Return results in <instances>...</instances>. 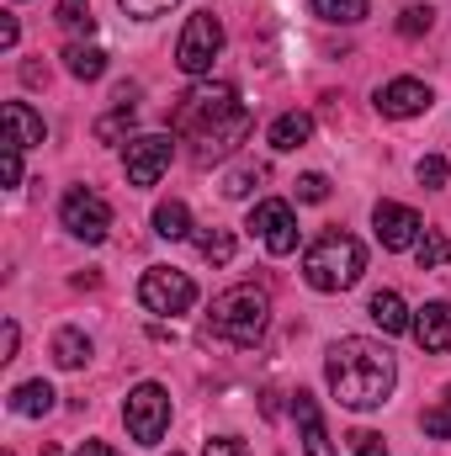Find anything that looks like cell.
I'll use <instances>...</instances> for the list:
<instances>
[{"mask_svg":"<svg viewBox=\"0 0 451 456\" xmlns=\"http://www.w3.org/2000/svg\"><path fill=\"white\" fill-rule=\"evenodd\" d=\"M350 446H356V456H388V446H382V436H377V430H356V436H350Z\"/></svg>","mask_w":451,"mask_h":456,"instance_id":"cell-34","label":"cell"},{"mask_svg":"<svg viewBox=\"0 0 451 456\" xmlns=\"http://www.w3.org/2000/svg\"><path fill=\"white\" fill-rule=\"evenodd\" d=\"M260 175H266L260 165H239V170H228L224 175V197H250V186H255Z\"/></svg>","mask_w":451,"mask_h":456,"instance_id":"cell-28","label":"cell"},{"mask_svg":"<svg viewBox=\"0 0 451 456\" xmlns=\"http://www.w3.org/2000/svg\"><path fill=\"white\" fill-rule=\"evenodd\" d=\"M117 5H122V11H127L133 21H154V16H165V11H170L176 0H117Z\"/></svg>","mask_w":451,"mask_h":456,"instance_id":"cell-31","label":"cell"},{"mask_svg":"<svg viewBox=\"0 0 451 456\" xmlns=\"http://www.w3.org/2000/svg\"><path fill=\"white\" fill-rule=\"evenodd\" d=\"M53 361H59L64 371H80V366L91 361V340H86L80 330H59V335H53Z\"/></svg>","mask_w":451,"mask_h":456,"instance_id":"cell-21","label":"cell"},{"mask_svg":"<svg viewBox=\"0 0 451 456\" xmlns=\"http://www.w3.org/2000/svg\"><path fill=\"white\" fill-rule=\"evenodd\" d=\"M298 197H303V202H324V197H330V181H324L319 170H308V175H298Z\"/></svg>","mask_w":451,"mask_h":456,"instance_id":"cell-32","label":"cell"},{"mask_svg":"<svg viewBox=\"0 0 451 456\" xmlns=\"http://www.w3.org/2000/svg\"><path fill=\"white\" fill-rule=\"evenodd\" d=\"M64 69L75 80H102L107 75V53L96 43H75V48H64Z\"/></svg>","mask_w":451,"mask_h":456,"instance_id":"cell-19","label":"cell"},{"mask_svg":"<svg viewBox=\"0 0 451 456\" xmlns=\"http://www.w3.org/2000/svg\"><path fill=\"white\" fill-rule=\"evenodd\" d=\"M138 303H144L149 314H160V319L192 314V303H197V281H192L186 271H176V265H149L144 281H138Z\"/></svg>","mask_w":451,"mask_h":456,"instance_id":"cell-6","label":"cell"},{"mask_svg":"<svg viewBox=\"0 0 451 456\" xmlns=\"http://www.w3.org/2000/svg\"><path fill=\"white\" fill-rule=\"evenodd\" d=\"M292 414H298V430H303V456H335L330 430H324V414H319V403H314V393H292Z\"/></svg>","mask_w":451,"mask_h":456,"instance_id":"cell-14","label":"cell"},{"mask_svg":"<svg viewBox=\"0 0 451 456\" xmlns=\"http://www.w3.org/2000/svg\"><path fill=\"white\" fill-rule=\"evenodd\" d=\"M170 127L192 143V159H197V165H213V159L234 154V149L250 138L255 122L239 107V91H234V86H192V91L176 102Z\"/></svg>","mask_w":451,"mask_h":456,"instance_id":"cell-1","label":"cell"},{"mask_svg":"<svg viewBox=\"0 0 451 456\" xmlns=\"http://www.w3.org/2000/svg\"><path fill=\"white\" fill-rule=\"evenodd\" d=\"M314 138V117L308 112H282L271 122V149H282V154H292V149H303Z\"/></svg>","mask_w":451,"mask_h":456,"instance_id":"cell-17","label":"cell"},{"mask_svg":"<svg viewBox=\"0 0 451 456\" xmlns=\"http://www.w3.org/2000/svg\"><path fill=\"white\" fill-rule=\"evenodd\" d=\"M154 233L160 239H192V213H186V202H160L154 208Z\"/></svg>","mask_w":451,"mask_h":456,"instance_id":"cell-20","label":"cell"},{"mask_svg":"<svg viewBox=\"0 0 451 456\" xmlns=\"http://www.w3.org/2000/svg\"><path fill=\"white\" fill-rule=\"evenodd\" d=\"M366 314H372V324H377L382 335H404V330L414 324L398 292H372V303H366Z\"/></svg>","mask_w":451,"mask_h":456,"instance_id":"cell-16","label":"cell"},{"mask_svg":"<svg viewBox=\"0 0 451 456\" xmlns=\"http://www.w3.org/2000/svg\"><path fill=\"white\" fill-rule=\"evenodd\" d=\"M59 224L70 228L75 239H86V244H102V239L112 233V208H107L102 191L75 186V191H64V202H59Z\"/></svg>","mask_w":451,"mask_h":456,"instance_id":"cell-8","label":"cell"},{"mask_svg":"<svg viewBox=\"0 0 451 456\" xmlns=\"http://www.w3.org/2000/svg\"><path fill=\"white\" fill-rule=\"evenodd\" d=\"M266 324H271V292L266 287H255V281H239V287H228L213 297V308H208V330L228 345H255L266 335Z\"/></svg>","mask_w":451,"mask_h":456,"instance_id":"cell-3","label":"cell"},{"mask_svg":"<svg viewBox=\"0 0 451 456\" xmlns=\"http://www.w3.org/2000/svg\"><path fill=\"white\" fill-rule=\"evenodd\" d=\"M366 11H372V0H314V16L319 21H335V27L366 21Z\"/></svg>","mask_w":451,"mask_h":456,"instance_id":"cell-22","label":"cell"},{"mask_svg":"<svg viewBox=\"0 0 451 456\" xmlns=\"http://www.w3.org/2000/svg\"><path fill=\"white\" fill-rule=\"evenodd\" d=\"M176 159V133H144L127 143V181L133 186H154Z\"/></svg>","mask_w":451,"mask_h":456,"instance_id":"cell-9","label":"cell"},{"mask_svg":"<svg viewBox=\"0 0 451 456\" xmlns=\"http://www.w3.org/2000/svg\"><path fill=\"white\" fill-rule=\"evenodd\" d=\"M361 271H366V249H361V239H350L340 228L319 233L303 255V281L314 292H345L361 281Z\"/></svg>","mask_w":451,"mask_h":456,"instance_id":"cell-4","label":"cell"},{"mask_svg":"<svg viewBox=\"0 0 451 456\" xmlns=\"http://www.w3.org/2000/svg\"><path fill=\"white\" fill-rule=\"evenodd\" d=\"M53 387L37 377V382H21V387H11V414H21V419H43L48 409H53Z\"/></svg>","mask_w":451,"mask_h":456,"instance_id":"cell-18","label":"cell"},{"mask_svg":"<svg viewBox=\"0 0 451 456\" xmlns=\"http://www.w3.org/2000/svg\"><path fill=\"white\" fill-rule=\"evenodd\" d=\"M16 345H21V330L5 319V330H0V361H16Z\"/></svg>","mask_w":451,"mask_h":456,"instance_id":"cell-35","label":"cell"},{"mask_svg":"<svg viewBox=\"0 0 451 456\" xmlns=\"http://www.w3.org/2000/svg\"><path fill=\"white\" fill-rule=\"evenodd\" d=\"M218 48H224V21H218L213 11H197V16L186 21L181 43H176V64H181V69H186L192 80H202V75L213 69Z\"/></svg>","mask_w":451,"mask_h":456,"instance_id":"cell-7","label":"cell"},{"mask_svg":"<svg viewBox=\"0 0 451 456\" xmlns=\"http://www.w3.org/2000/svg\"><path fill=\"white\" fill-rule=\"evenodd\" d=\"M420 425H425V436H436V441H451V403L441 398L436 409H425V419H420Z\"/></svg>","mask_w":451,"mask_h":456,"instance_id":"cell-30","label":"cell"},{"mask_svg":"<svg viewBox=\"0 0 451 456\" xmlns=\"http://www.w3.org/2000/svg\"><path fill=\"white\" fill-rule=\"evenodd\" d=\"M122 425L138 446H160L165 430H170V393L160 382H138L127 398H122Z\"/></svg>","mask_w":451,"mask_h":456,"instance_id":"cell-5","label":"cell"},{"mask_svg":"<svg viewBox=\"0 0 451 456\" xmlns=\"http://www.w3.org/2000/svg\"><path fill=\"white\" fill-rule=\"evenodd\" d=\"M250 228H255V239L271 249V255H292L298 249V218H292V208L287 202H255V213H250Z\"/></svg>","mask_w":451,"mask_h":456,"instance_id":"cell-10","label":"cell"},{"mask_svg":"<svg viewBox=\"0 0 451 456\" xmlns=\"http://www.w3.org/2000/svg\"><path fill=\"white\" fill-rule=\"evenodd\" d=\"M75 456H117V452L107 446V441H86V446H80Z\"/></svg>","mask_w":451,"mask_h":456,"instance_id":"cell-38","label":"cell"},{"mask_svg":"<svg viewBox=\"0 0 451 456\" xmlns=\"http://www.w3.org/2000/svg\"><path fill=\"white\" fill-rule=\"evenodd\" d=\"M414 260H420V271H441V265H451V239L436 233V228H425L420 244H414Z\"/></svg>","mask_w":451,"mask_h":456,"instance_id":"cell-23","label":"cell"},{"mask_svg":"<svg viewBox=\"0 0 451 456\" xmlns=\"http://www.w3.org/2000/svg\"><path fill=\"white\" fill-rule=\"evenodd\" d=\"M377 112L382 117H420L430 112V86L425 80H409V75H398V80H388L382 91H377Z\"/></svg>","mask_w":451,"mask_h":456,"instance_id":"cell-12","label":"cell"},{"mask_svg":"<svg viewBox=\"0 0 451 456\" xmlns=\"http://www.w3.org/2000/svg\"><path fill=\"white\" fill-rule=\"evenodd\" d=\"M372 224H377L382 249H414V244H420V233H425L420 213H414V208H404V202H377Z\"/></svg>","mask_w":451,"mask_h":456,"instance_id":"cell-11","label":"cell"},{"mask_svg":"<svg viewBox=\"0 0 451 456\" xmlns=\"http://www.w3.org/2000/svg\"><path fill=\"white\" fill-rule=\"evenodd\" d=\"M170 456H181V452H170Z\"/></svg>","mask_w":451,"mask_h":456,"instance_id":"cell-39","label":"cell"},{"mask_svg":"<svg viewBox=\"0 0 451 456\" xmlns=\"http://www.w3.org/2000/svg\"><path fill=\"white\" fill-rule=\"evenodd\" d=\"M197 249H202V260L228 265V260H234V233H228V228H202V233H197Z\"/></svg>","mask_w":451,"mask_h":456,"instance_id":"cell-24","label":"cell"},{"mask_svg":"<svg viewBox=\"0 0 451 456\" xmlns=\"http://www.w3.org/2000/svg\"><path fill=\"white\" fill-rule=\"evenodd\" d=\"M324 377H330V393L340 398V409H382L393 382H398V366L388 355L382 340H366V335H340L324 355Z\"/></svg>","mask_w":451,"mask_h":456,"instance_id":"cell-2","label":"cell"},{"mask_svg":"<svg viewBox=\"0 0 451 456\" xmlns=\"http://www.w3.org/2000/svg\"><path fill=\"white\" fill-rule=\"evenodd\" d=\"M127 133H133V107H117V112H107L96 122V138H102V143H117V138H127Z\"/></svg>","mask_w":451,"mask_h":456,"instance_id":"cell-26","label":"cell"},{"mask_svg":"<svg viewBox=\"0 0 451 456\" xmlns=\"http://www.w3.org/2000/svg\"><path fill=\"white\" fill-rule=\"evenodd\" d=\"M5 127H11V138H5V149H37V143L48 138V127H43V117L32 112L27 102H5Z\"/></svg>","mask_w":451,"mask_h":456,"instance_id":"cell-15","label":"cell"},{"mask_svg":"<svg viewBox=\"0 0 451 456\" xmlns=\"http://www.w3.org/2000/svg\"><path fill=\"white\" fill-rule=\"evenodd\" d=\"M202 456H250V452H244L239 436H213V441H202Z\"/></svg>","mask_w":451,"mask_h":456,"instance_id":"cell-33","label":"cell"},{"mask_svg":"<svg viewBox=\"0 0 451 456\" xmlns=\"http://www.w3.org/2000/svg\"><path fill=\"white\" fill-rule=\"evenodd\" d=\"M409 335L420 340V350H430V355L451 350V303H425V308L414 314Z\"/></svg>","mask_w":451,"mask_h":456,"instance_id":"cell-13","label":"cell"},{"mask_svg":"<svg viewBox=\"0 0 451 456\" xmlns=\"http://www.w3.org/2000/svg\"><path fill=\"white\" fill-rule=\"evenodd\" d=\"M430 27H436V11H430V5H409V11L398 16V32H404V37H420V32H430Z\"/></svg>","mask_w":451,"mask_h":456,"instance_id":"cell-29","label":"cell"},{"mask_svg":"<svg viewBox=\"0 0 451 456\" xmlns=\"http://www.w3.org/2000/svg\"><path fill=\"white\" fill-rule=\"evenodd\" d=\"M0 48H16V16L0 21Z\"/></svg>","mask_w":451,"mask_h":456,"instance_id":"cell-37","label":"cell"},{"mask_svg":"<svg viewBox=\"0 0 451 456\" xmlns=\"http://www.w3.org/2000/svg\"><path fill=\"white\" fill-rule=\"evenodd\" d=\"M53 16H59V27H64V32H91V27H96L91 0H59V11H53Z\"/></svg>","mask_w":451,"mask_h":456,"instance_id":"cell-25","label":"cell"},{"mask_svg":"<svg viewBox=\"0 0 451 456\" xmlns=\"http://www.w3.org/2000/svg\"><path fill=\"white\" fill-rule=\"evenodd\" d=\"M5 186H21V149H5Z\"/></svg>","mask_w":451,"mask_h":456,"instance_id":"cell-36","label":"cell"},{"mask_svg":"<svg viewBox=\"0 0 451 456\" xmlns=\"http://www.w3.org/2000/svg\"><path fill=\"white\" fill-rule=\"evenodd\" d=\"M5 456H11V452H5Z\"/></svg>","mask_w":451,"mask_h":456,"instance_id":"cell-40","label":"cell"},{"mask_svg":"<svg viewBox=\"0 0 451 456\" xmlns=\"http://www.w3.org/2000/svg\"><path fill=\"white\" fill-rule=\"evenodd\" d=\"M414 175H420V186H430V191H441V186H447V175H451V165L441 159V154H425V159L414 165Z\"/></svg>","mask_w":451,"mask_h":456,"instance_id":"cell-27","label":"cell"}]
</instances>
